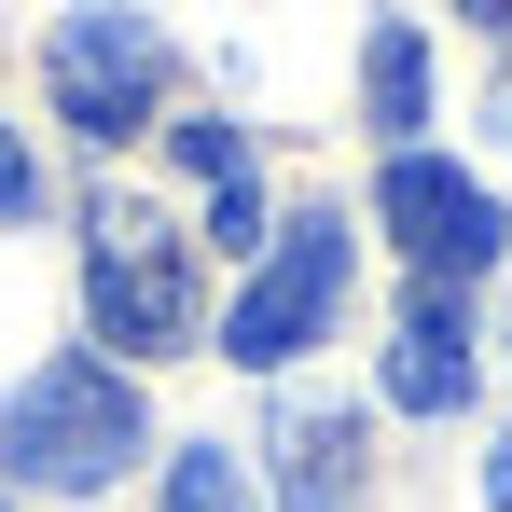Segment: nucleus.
<instances>
[{
  "label": "nucleus",
  "instance_id": "1",
  "mask_svg": "<svg viewBox=\"0 0 512 512\" xmlns=\"http://www.w3.org/2000/svg\"><path fill=\"white\" fill-rule=\"evenodd\" d=\"M139 443H153V429H139V388H125L111 360H42V374L0 402V471H14V485H56V499H97Z\"/></svg>",
  "mask_w": 512,
  "mask_h": 512
},
{
  "label": "nucleus",
  "instance_id": "2",
  "mask_svg": "<svg viewBox=\"0 0 512 512\" xmlns=\"http://www.w3.org/2000/svg\"><path fill=\"white\" fill-rule=\"evenodd\" d=\"M84 305L111 346H139V360H167L194 346V250H180L167 208H125V194H97L84 222Z\"/></svg>",
  "mask_w": 512,
  "mask_h": 512
},
{
  "label": "nucleus",
  "instance_id": "3",
  "mask_svg": "<svg viewBox=\"0 0 512 512\" xmlns=\"http://www.w3.org/2000/svg\"><path fill=\"white\" fill-rule=\"evenodd\" d=\"M333 305H346V222H333V208H305L291 236H263V277L222 305V360H250V374H291L305 346L333 333Z\"/></svg>",
  "mask_w": 512,
  "mask_h": 512
},
{
  "label": "nucleus",
  "instance_id": "4",
  "mask_svg": "<svg viewBox=\"0 0 512 512\" xmlns=\"http://www.w3.org/2000/svg\"><path fill=\"white\" fill-rule=\"evenodd\" d=\"M42 84H56V111H70L84 139H139L153 97H167V28L125 14V0H84V14H56Z\"/></svg>",
  "mask_w": 512,
  "mask_h": 512
},
{
  "label": "nucleus",
  "instance_id": "5",
  "mask_svg": "<svg viewBox=\"0 0 512 512\" xmlns=\"http://www.w3.org/2000/svg\"><path fill=\"white\" fill-rule=\"evenodd\" d=\"M374 208H388V236L416 250V277H485V263L512 250V222H499V194L471 167H443V153H388V180H374Z\"/></svg>",
  "mask_w": 512,
  "mask_h": 512
},
{
  "label": "nucleus",
  "instance_id": "6",
  "mask_svg": "<svg viewBox=\"0 0 512 512\" xmlns=\"http://www.w3.org/2000/svg\"><path fill=\"white\" fill-rule=\"evenodd\" d=\"M388 402L402 416H457L471 402V319H457V277H429L388 333Z\"/></svg>",
  "mask_w": 512,
  "mask_h": 512
},
{
  "label": "nucleus",
  "instance_id": "7",
  "mask_svg": "<svg viewBox=\"0 0 512 512\" xmlns=\"http://www.w3.org/2000/svg\"><path fill=\"white\" fill-rule=\"evenodd\" d=\"M277 499L291 512H346V416H319V402L277 416Z\"/></svg>",
  "mask_w": 512,
  "mask_h": 512
},
{
  "label": "nucleus",
  "instance_id": "8",
  "mask_svg": "<svg viewBox=\"0 0 512 512\" xmlns=\"http://www.w3.org/2000/svg\"><path fill=\"white\" fill-rule=\"evenodd\" d=\"M360 97H374V125H388V153L429 125V42L416 28H374V56H360Z\"/></svg>",
  "mask_w": 512,
  "mask_h": 512
},
{
  "label": "nucleus",
  "instance_id": "9",
  "mask_svg": "<svg viewBox=\"0 0 512 512\" xmlns=\"http://www.w3.org/2000/svg\"><path fill=\"white\" fill-rule=\"evenodd\" d=\"M167 512H250L236 457H222V443H180V471H167Z\"/></svg>",
  "mask_w": 512,
  "mask_h": 512
},
{
  "label": "nucleus",
  "instance_id": "10",
  "mask_svg": "<svg viewBox=\"0 0 512 512\" xmlns=\"http://www.w3.org/2000/svg\"><path fill=\"white\" fill-rule=\"evenodd\" d=\"M208 250H263V194L250 180H208Z\"/></svg>",
  "mask_w": 512,
  "mask_h": 512
},
{
  "label": "nucleus",
  "instance_id": "11",
  "mask_svg": "<svg viewBox=\"0 0 512 512\" xmlns=\"http://www.w3.org/2000/svg\"><path fill=\"white\" fill-rule=\"evenodd\" d=\"M180 167L194 180H250V139L236 125H180Z\"/></svg>",
  "mask_w": 512,
  "mask_h": 512
},
{
  "label": "nucleus",
  "instance_id": "12",
  "mask_svg": "<svg viewBox=\"0 0 512 512\" xmlns=\"http://www.w3.org/2000/svg\"><path fill=\"white\" fill-rule=\"evenodd\" d=\"M28 208H42V167H28V139L0 125V222H28Z\"/></svg>",
  "mask_w": 512,
  "mask_h": 512
},
{
  "label": "nucleus",
  "instance_id": "13",
  "mask_svg": "<svg viewBox=\"0 0 512 512\" xmlns=\"http://www.w3.org/2000/svg\"><path fill=\"white\" fill-rule=\"evenodd\" d=\"M485 499H499V512H512V429H499V457H485Z\"/></svg>",
  "mask_w": 512,
  "mask_h": 512
},
{
  "label": "nucleus",
  "instance_id": "14",
  "mask_svg": "<svg viewBox=\"0 0 512 512\" xmlns=\"http://www.w3.org/2000/svg\"><path fill=\"white\" fill-rule=\"evenodd\" d=\"M457 14H485V28H512V0H457Z\"/></svg>",
  "mask_w": 512,
  "mask_h": 512
},
{
  "label": "nucleus",
  "instance_id": "15",
  "mask_svg": "<svg viewBox=\"0 0 512 512\" xmlns=\"http://www.w3.org/2000/svg\"><path fill=\"white\" fill-rule=\"evenodd\" d=\"M499 153H512V97H499Z\"/></svg>",
  "mask_w": 512,
  "mask_h": 512
}]
</instances>
